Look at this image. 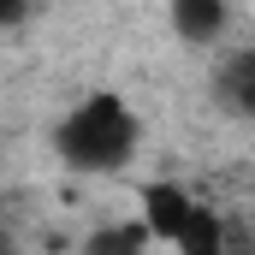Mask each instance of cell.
Segmentation results:
<instances>
[{
	"instance_id": "obj_1",
	"label": "cell",
	"mask_w": 255,
	"mask_h": 255,
	"mask_svg": "<svg viewBox=\"0 0 255 255\" xmlns=\"http://www.w3.org/2000/svg\"><path fill=\"white\" fill-rule=\"evenodd\" d=\"M54 148H60V160L71 172H125L136 160V148H142V119H136V107L125 95L95 89L77 107H65Z\"/></svg>"
},
{
	"instance_id": "obj_2",
	"label": "cell",
	"mask_w": 255,
	"mask_h": 255,
	"mask_svg": "<svg viewBox=\"0 0 255 255\" xmlns=\"http://www.w3.org/2000/svg\"><path fill=\"white\" fill-rule=\"evenodd\" d=\"M136 220L148 226L154 244H172L178 255H238L226 220H220L202 196H190L184 184H148Z\"/></svg>"
},
{
	"instance_id": "obj_3",
	"label": "cell",
	"mask_w": 255,
	"mask_h": 255,
	"mask_svg": "<svg viewBox=\"0 0 255 255\" xmlns=\"http://www.w3.org/2000/svg\"><path fill=\"white\" fill-rule=\"evenodd\" d=\"M166 24L190 48H220L232 30V0H166Z\"/></svg>"
},
{
	"instance_id": "obj_4",
	"label": "cell",
	"mask_w": 255,
	"mask_h": 255,
	"mask_svg": "<svg viewBox=\"0 0 255 255\" xmlns=\"http://www.w3.org/2000/svg\"><path fill=\"white\" fill-rule=\"evenodd\" d=\"M148 226L142 220H113V226H101V232H89L83 238V255H148Z\"/></svg>"
},
{
	"instance_id": "obj_5",
	"label": "cell",
	"mask_w": 255,
	"mask_h": 255,
	"mask_svg": "<svg viewBox=\"0 0 255 255\" xmlns=\"http://www.w3.org/2000/svg\"><path fill=\"white\" fill-rule=\"evenodd\" d=\"M24 12H30V0H0V30H6V24H18Z\"/></svg>"
}]
</instances>
